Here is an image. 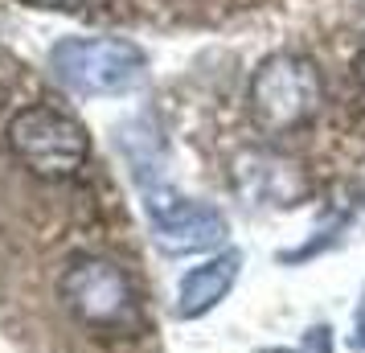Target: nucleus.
I'll use <instances>...</instances> for the list:
<instances>
[{
    "label": "nucleus",
    "mask_w": 365,
    "mask_h": 353,
    "mask_svg": "<svg viewBox=\"0 0 365 353\" xmlns=\"http://www.w3.org/2000/svg\"><path fill=\"white\" fill-rule=\"evenodd\" d=\"M250 119L267 135H287L299 132L304 123H312L320 103H324V83L312 58L292 50L267 53L250 74Z\"/></svg>",
    "instance_id": "1"
},
{
    "label": "nucleus",
    "mask_w": 365,
    "mask_h": 353,
    "mask_svg": "<svg viewBox=\"0 0 365 353\" xmlns=\"http://www.w3.org/2000/svg\"><path fill=\"white\" fill-rule=\"evenodd\" d=\"M58 296L70 308V317L95 337H132L140 329V300L132 280L103 255L74 259L58 280Z\"/></svg>",
    "instance_id": "2"
},
{
    "label": "nucleus",
    "mask_w": 365,
    "mask_h": 353,
    "mask_svg": "<svg viewBox=\"0 0 365 353\" xmlns=\"http://www.w3.org/2000/svg\"><path fill=\"white\" fill-rule=\"evenodd\" d=\"M353 74H357V83L365 91V37H361V46H357V58H353Z\"/></svg>",
    "instance_id": "8"
},
{
    "label": "nucleus",
    "mask_w": 365,
    "mask_h": 353,
    "mask_svg": "<svg viewBox=\"0 0 365 353\" xmlns=\"http://www.w3.org/2000/svg\"><path fill=\"white\" fill-rule=\"evenodd\" d=\"M53 78L74 95H128L148 78V58L128 37H62L50 50Z\"/></svg>",
    "instance_id": "3"
},
{
    "label": "nucleus",
    "mask_w": 365,
    "mask_h": 353,
    "mask_svg": "<svg viewBox=\"0 0 365 353\" xmlns=\"http://www.w3.org/2000/svg\"><path fill=\"white\" fill-rule=\"evenodd\" d=\"M263 353H296V349H263Z\"/></svg>",
    "instance_id": "10"
},
{
    "label": "nucleus",
    "mask_w": 365,
    "mask_h": 353,
    "mask_svg": "<svg viewBox=\"0 0 365 353\" xmlns=\"http://www.w3.org/2000/svg\"><path fill=\"white\" fill-rule=\"evenodd\" d=\"M9 152L17 156L21 165L29 168L34 177L46 181H62L74 177L91 156V135L78 119L53 107V103H29L21 107L17 116L9 119L4 128Z\"/></svg>",
    "instance_id": "4"
},
{
    "label": "nucleus",
    "mask_w": 365,
    "mask_h": 353,
    "mask_svg": "<svg viewBox=\"0 0 365 353\" xmlns=\"http://www.w3.org/2000/svg\"><path fill=\"white\" fill-rule=\"evenodd\" d=\"M230 235L226 218L217 214L214 205H197V202H168L160 210H152V238L165 255H201L222 247Z\"/></svg>",
    "instance_id": "6"
},
{
    "label": "nucleus",
    "mask_w": 365,
    "mask_h": 353,
    "mask_svg": "<svg viewBox=\"0 0 365 353\" xmlns=\"http://www.w3.org/2000/svg\"><path fill=\"white\" fill-rule=\"evenodd\" d=\"M226 177L234 193L255 210H296L299 202H308V189H312L296 156L267 144L238 148L226 165Z\"/></svg>",
    "instance_id": "5"
},
{
    "label": "nucleus",
    "mask_w": 365,
    "mask_h": 353,
    "mask_svg": "<svg viewBox=\"0 0 365 353\" xmlns=\"http://www.w3.org/2000/svg\"><path fill=\"white\" fill-rule=\"evenodd\" d=\"M34 4H37V9H66V13H70V9H78L83 0H34Z\"/></svg>",
    "instance_id": "9"
},
{
    "label": "nucleus",
    "mask_w": 365,
    "mask_h": 353,
    "mask_svg": "<svg viewBox=\"0 0 365 353\" xmlns=\"http://www.w3.org/2000/svg\"><path fill=\"white\" fill-rule=\"evenodd\" d=\"M238 271H242V255L238 251L214 255V259H205L201 267L185 271L181 284H177V317L197 320V317H205V312H214L217 304L226 300V292L234 287Z\"/></svg>",
    "instance_id": "7"
}]
</instances>
